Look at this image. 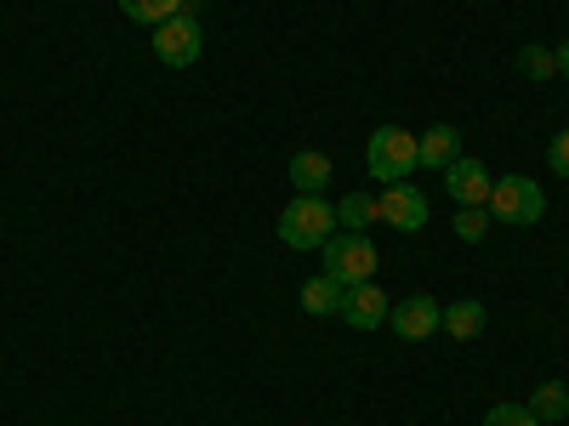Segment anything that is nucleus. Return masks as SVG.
Masks as SVG:
<instances>
[{
	"mask_svg": "<svg viewBox=\"0 0 569 426\" xmlns=\"http://www.w3.org/2000/svg\"><path fill=\"white\" fill-rule=\"evenodd\" d=\"M365 165L376 182H410V171H421V142L405 131V125H382L370 142H365Z\"/></svg>",
	"mask_w": 569,
	"mask_h": 426,
	"instance_id": "obj_1",
	"label": "nucleus"
},
{
	"mask_svg": "<svg viewBox=\"0 0 569 426\" xmlns=\"http://www.w3.org/2000/svg\"><path fill=\"white\" fill-rule=\"evenodd\" d=\"M330 233H337V211H330L319 194L291 200V205H284V216H279V240L291 245V251H319Z\"/></svg>",
	"mask_w": 569,
	"mask_h": 426,
	"instance_id": "obj_2",
	"label": "nucleus"
},
{
	"mask_svg": "<svg viewBox=\"0 0 569 426\" xmlns=\"http://www.w3.org/2000/svg\"><path fill=\"white\" fill-rule=\"evenodd\" d=\"M319 251H325V273L337 278L342 291H353V284H370V278H376V262H382L365 233H330Z\"/></svg>",
	"mask_w": 569,
	"mask_h": 426,
	"instance_id": "obj_3",
	"label": "nucleus"
},
{
	"mask_svg": "<svg viewBox=\"0 0 569 426\" xmlns=\"http://www.w3.org/2000/svg\"><path fill=\"white\" fill-rule=\"evenodd\" d=\"M490 216L496 222H512V227H530L547 216V194H541V182L530 176H507L490 187Z\"/></svg>",
	"mask_w": 569,
	"mask_h": 426,
	"instance_id": "obj_4",
	"label": "nucleus"
},
{
	"mask_svg": "<svg viewBox=\"0 0 569 426\" xmlns=\"http://www.w3.org/2000/svg\"><path fill=\"white\" fill-rule=\"evenodd\" d=\"M200 52H206V34H200V23L194 18H166L160 29H154V58L166 63V69H188V63H200Z\"/></svg>",
	"mask_w": 569,
	"mask_h": 426,
	"instance_id": "obj_5",
	"label": "nucleus"
},
{
	"mask_svg": "<svg viewBox=\"0 0 569 426\" xmlns=\"http://www.w3.org/2000/svg\"><path fill=\"white\" fill-rule=\"evenodd\" d=\"M376 216H382L388 227H399V233H421L427 227V194L416 182H393L382 200H376Z\"/></svg>",
	"mask_w": 569,
	"mask_h": 426,
	"instance_id": "obj_6",
	"label": "nucleus"
},
{
	"mask_svg": "<svg viewBox=\"0 0 569 426\" xmlns=\"http://www.w3.org/2000/svg\"><path fill=\"white\" fill-rule=\"evenodd\" d=\"M490 187H496V176H490L479 160L456 154V160L445 165V194H450L456 205H490Z\"/></svg>",
	"mask_w": 569,
	"mask_h": 426,
	"instance_id": "obj_7",
	"label": "nucleus"
},
{
	"mask_svg": "<svg viewBox=\"0 0 569 426\" xmlns=\"http://www.w3.org/2000/svg\"><path fill=\"white\" fill-rule=\"evenodd\" d=\"M388 324H393L399 342H427V336H433V329L445 324V307H439L433 296H410V302H393Z\"/></svg>",
	"mask_w": 569,
	"mask_h": 426,
	"instance_id": "obj_8",
	"label": "nucleus"
},
{
	"mask_svg": "<svg viewBox=\"0 0 569 426\" xmlns=\"http://www.w3.org/2000/svg\"><path fill=\"white\" fill-rule=\"evenodd\" d=\"M388 313H393V302L382 296V284H353V291L342 296V318L353 324V329H376V324H388Z\"/></svg>",
	"mask_w": 569,
	"mask_h": 426,
	"instance_id": "obj_9",
	"label": "nucleus"
},
{
	"mask_svg": "<svg viewBox=\"0 0 569 426\" xmlns=\"http://www.w3.org/2000/svg\"><path fill=\"white\" fill-rule=\"evenodd\" d=\"M416 142H421V171H445L461 154V131L456 125H433V131L416 136Z\"/></svg>",
	"mask_w": 569,
	"mask_h": 426,
	"instance_id": "obj_10",
	"label": "nucleus"
},
{
	"mask_svg": "<svg viewBox=\"0 0 569 426\" xmlns=\"http://www.w3.org/2000/svg\"><path fill=\"white\" fill-rule=\"evenodd\" d=\"M284 176H291L297 182V194H325V187H330V154H297L291 165H284Z\"/></svg>",
	"mask_w": 569,
	"mask_h": 426,
	"instance_id": "obj_11",
	"label": "nucleus"
},
{
	"mask_svg": "<svg viewBox=\"0 0 569 426\" xmlns=\"http://www.w3.org/2000/svg\"><path fill=\"white\" fill-rule=\"evenodd\" d=\"M342 284L330 278V273H319V278H308L302 284V313H313V318H325V313H342Z\"/></svg>",
	"mask_w": 569,
	"mask_h": 426,
	"instance_id": "obj_12",
	"label": "nucleus"
},
{
	"mask_svg": "<svg viewBox=\"0 0 569 426\" xmlns=\"http://www.w3.org/2000/svg\"><path fill=\"white\" fill-rule=\"evenodd\" d=\"M485 318H490L485 302H472V296H467V302L445 307V324H439V329H450L456 342H472V336H485Z\"/></svg>",
	"mask_w": 569,
	"mask_h": 426,
	"instance_id": "obj_13",
	"label": "nucleus"
},
{
	"mask_svg": "<svg viewBox=\"0 0 569 426\" xmlns=\"http://www.w3.org/2000/svg\"><path fill=\"white\" fill-rule=\"evenodd\" d=\"M530 415H536L541 426H563V415H569V387H563V382H541L536 398H530Z\"/></svg>",
	"mask_w": 569,
	"mask_h": 426,
	"instance_id": "obj_14",
	"label": "nucleus"
},
{
	"mask_svg": "<svg viewBox=\"0 0 569 426\" xmlns=\"http://www.w3.org/2000/svg\"><path fill=\"white\" fill-rule=\"evenodd\" d=\"M120 12H126L131 23H142V29H160L166 18L182 12V0H120Z\"/></svg>",
	"mask_w": 569,
	"mask_h": 426,
	"instance_id": "obj_15",
	"label": "nucleus"
},
{
	"mask_svg": "<svg viewBox=\"0 0 569 426\" xmlns=\"http://www.w3.org/2000/svg\"><path fill=\"white\" fill-rule=\"evenodd\" d=\"M337 222H342V233H365L370 222H382V216H376L370 194H348V200H337Z\"/></svg>",
	"mask_w": 569,
	"mask_h": 426,
	"instance_id": "obj_16",
	"label": "nucleus"
},
{
	"mask_svg": "<svg viewBox=\"0 0 569 426\" xmlns=\"http://www.w3.org/2000/svg\"><path fill=\"white\" fill-rule=\"evenodd\" d=\"M490 211L485 205H456V240H467V245H479L485 233H490Z\"/></svg>",
	"mask_w": 569,
	"mask_h": 426,
	"instance_id": "obj_17",
	"label": "nucleus"
},
{
	"mask_svg": "<svg viewBox=\"0 0 569 426\" xmlns=\"http://www.w3.org/2000/svg\"><path fill=\"white\" fill-rule=\"evenodd\" d=\"M518 63H525L530 80H552L558 74V58L547 52V45H525V58H518Z\"/></svg>",
	"mask_w": 569,
	"mask_h": 426,
	"instance_id": "obj_18",
	"label": "nucleus"
},
{
	"mask_svg": "<svg viewBox=\"0 0 569 426\" xmlns=\"http://www.w3.org/2000/svg\"><path fill=\"white\" fill-rule=\"evenodd\" d=\"M485 426H541V420L530 415V404H496L485 415Z\"/></svg>",
	"mask_w": 569,
	"mask_h": 426,
	"instance_id": "obj_19",
	"label": "nucleus"
},
{
	"mask_svg": "<svg viewBox=\"0 0 569 426\" xmlns=\"http://www.w3.org/2000/svg\"><path fill=\"white\" fill-rule=\"evenodd\" d=\"M547 165H552V171L569 182V131H558V136L547 142Z\"/></svg>",
	"mask_w": 569,
	"mask_h": 426,
	"instance_id": "obj_20",
	"label": "nucleus"
},
{
	"mask_svg": "<svg viewBox=\"0 0 569 426\" xmlns=\"http://www.w3.org/2000/svg\"><path fill=\"white\" fill-rule=\"evenodd\" d=\"M552 58H558V74L569 80V34H563V45H558V52H552Z\"/></svg>",
	"mask_w": 569,
	"mask_h": 426,
	"instance_id": "obj_21",
	"label": "nucleus"
},
{
	"mask_svg": "<svg viewBox=\"0 0 569 426\" xmlns=\"http://www.w3.org/2000/svg\"><path fill=\"white\" fill-rule=\"evenodd\" d=\"M182 7H194V0H182Z\"/></svg>",
	"mask_w": 569,
	"mask_h": 426,
	"instance_id": "obj_22",
	"label": "nucleus"
}]
</instances>
